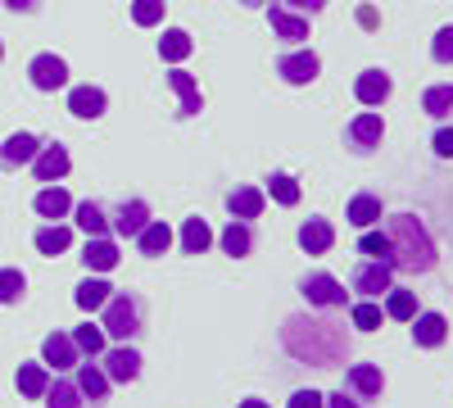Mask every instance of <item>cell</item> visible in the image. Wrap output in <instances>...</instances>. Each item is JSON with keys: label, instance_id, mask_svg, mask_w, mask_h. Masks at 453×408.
Segmentation results:
<instances>
[{"label": "cell", "instance_id": "cell-37", "mask_svg": "<svg viewBox=\"0 0 453 408\" xmlns=\"http://www.w3.org/2000/svg\"><path fill=\"white\" fill-rule=\"evenodd\" d=\"M422 109H426L431 119H449V114H453V82L426 87V96H422Z\"/></svg>", "mask_w": 453, "mask_h": 408}, {"label": "cell", "instance_id": "cell-34", "mask_svg": "<svg viewBox=\"0 0 453 408\" xmlns=\"http://www.w3.org/2000/svg\"><path fill=\"white\" fill-rule=\"evenodd\" d=\"M191 50H196V42H191V32H181V27H168V32L159 36V55H164L168 64H181Z\"/></svg>", "mask_w": 453, "mask_h": 408}, {"label": "cell", "instance_id": "cell-7", "mask_svg": "<svg viewBox=\"0 0 453 408\" xmlns=\"http://www.w3.org/2000/svg\"><path fill=\"white\" fill-rule=\"evenodd\" d=\"M68 168H73V159H68V150L59 141H42V150H36V159H32V177L36 181H46V187H55V181H64L68 177Z\"/></svg>", "mask_w": 453, "mask_h": 408}, {"label": "cell", "instance_id": "cell-9", "mask_svg": "<svg viewBox=\"0 0 453 408\" xmlns=\"http://www.w3.org/2000/svg\"><path fill=\"white\" fill-rule=\"evenodd\" d=\"M42 363L55 367V373H68V367L82 363V354H78V345H73L68 331H50V336L42 341Z\"/></svg>", "mask_w": 453, "mask_h": 408}, {"label": "cell", "instance_id": "cell-31", "mask_svg": "<svg viewBox=\"0 0 453 408\" xmlns=\"http://www.w3.org/2000/svg\"><path fill=\"white\" fill-rule=\"evenodd\" d=\"M381 300H386V304H381L386 318H395V322H412V318H418V295L403 290V286H390Z\"/></svg>", "mask_w": 453, "mask_h": 408}, {"label": "cell", "instance_id": "cell-25", "mask_svg": "<svg viewBox=\"0 0 453 408\" xmlns=\"http://www.w3.org/2000/svg\"><path fill=\"white\" fill-rule=\"evenodd\" d=\"M168 245H173V227H168L164 218H150L145 232L136 236V250H141L145 258H159V254H168Z\"/></svg>", "mask_w": 453, "mask_h": 408}, {"label": "cell", "instance_id": "cell-32", "mask_svg": "<svg viewBox=\"0 0 453 408\" xmlns=\"http://www.w3.org/2000/svg\"><path fill=\"white\" fill-rule=\"evenodd\" d=\"M109 295H113V286H109L104 277H91V273H87V281L78 286V309H82V313H100Z\"/></svg>", "mask_w": 453, "mask_h": 408}, {"label": "cell", "instance_id": "cell-50", "mask_svg": "<svg viewBox=\"0 0 453 408\" xmlns=\"http://www.w3.org/2000/svg\"><path fill=\"white\" fill-rule=\"evenodd\" d=\"M241 5H258V0H241Z\"/></svg>", "mask_w": 453, "mask_h": 408}, {"label": "cell", "instance_id": "cell-30", "mask_svg": "<svg viewBox=\"0 0 453 408\" xmlns=\"http://www.w3.org/2000/svg\"><path fill=\"white\" fill-rule=\"evenodd\" d=\"M73 218H78V227L87 236H109V213L100 200H82V204H73Z\"/></svg>", "mask_w": 453, "mask_h": 408}, {"label": "cell", "instance_id": "cell-24", "mask_svg": "<svg viewBox=\"0 0 453 408\" xmlns=\"http://www.w3.org/2000/svg\"><path fill=\"white\" fill-rule=\"evenodd\" d=\"M19 395L23 399H46V390H50V367L46 363H19Z\"/></svg>", "mask_w": 453, "mask_h": 408}, {"label": "cell", "instance_id": "cell-38", "mask_svg": "<svg viewBox=\"0 0 453 408\" xmlns=\"http://www.w3.org/2000/svg\"><path fill=\"white\" fill-rule=\"evenodd\" d=\"M263 196H273L277 204L295 209V204H299V181H295L290 173H273V177H268V191H263Z\"/></svg>", "mask_w": 453, "mask_h": 408}, {"label": "cell", "instance_id": "cell-43", "mask_svg": "<svg viewBox=\"0 0 453 408\" xmlns=\"http://www.w3.org/2000/svg\"><path fill=\"white\" fill-rule=\"evenodd\" d=\"M431 55H435V64H453V27H440V32H435Z\"/></svg>", "mask_w": 453, "mask_h": 408}, {"label": "cell", "instance_id": "cell-29", "mask_svg": "<svg viewBox=\"0 0 453 408\" xmlns=\"http://www.w3.org/2000/svg\"><path fill=\"white\" fill-rule=\"evenodd\" d=\"M273 32L281 36V42H304V36H309V19L304 14H290L286 5H281V0H277V5H273Z\"/></svg>", "mask_w": 453, "mask_h": 408}, {"label": "cell", "instance_id": "cell-4", "mask_svg": "<svg viewBox=\"0 0 453 408\" xmlns=\"http://www.w3.org/2000/svg\"><path fill=\"white\" fill-rule=\"evenodd\" d=\"M299 295H304L313 309H345V304H349L345 281L331 277V273H309L304 281H299Z\"/></svg>", "mask_w": 453, "mask_h": 408}, {"label": "cell", "instance_id": "cell-3", "mask_svg": "<svg viewBox=\"0 0 453 408\" xmlns=\"http://www.w3.org/2000/svg\"><path fill=\"white\" fill-rule=\"evenodd\" d=\"M100 331H104V336H113L119 345L136 341L141 331H145V300H141L136 290H113L109 300H104V309H100Z\"/></svg>", "mask_w": 453, "mask_h": 408}, {"label": "cell", "instance_id": "cell-16", "mask_svg": "<svg viewBox=\"0 0 453 408\" xmlns=\"http://www.w3.org/2000/svg\"><path fill=\"white\" fill-rule=\"evenodd\" d=\"M119 245H113L109 236H87V245H82V264H87V273H113L119 268Z\"/></svg>", "mask_w": 453, "mask_h": 408}, {"label": "cell", "instance_id": "cell-13", "mask_svg": "<svg viewBox=\"0 0 453 408\" xmlns=\"http://www.w3.org/2000/svg\"><path fill=\"white\" fill-rule=\"evenodd\" d=\"M390 91H395V82H390V73H381V68L358 73V82H354V96H358V104H367V109H381V104L390 100Z\"/></svg>", "mask_w": 453, "mask_h": 408}, {"label": "cell", "instance_id": "cell-1", "mask_svg": "<svg viewBox=\"0 0 453 408\" xmlns=\"http://www.w3.org/2000/svg\"><path fill=\"white\" fill-rule=\"evenodd\" d=\"M281 350L299 363L313 367H335L349 354V331L331 322V318H309V313H290L281 322Z\"/></svg>", "mask_w": 453, "mask_h": 408}, {"label": "cell", "instance_id": "cell-28", "mask_svg": "<svg viewBox=\"0 0 453 408\" xmlns=\"http://www.w3.org/2000/svg\"><path fill=\"white\" fill-rule=\"evenodd\" d=\"M263 204H268V196H263L258 187H236L232 196H226V209H232V218H241V222H254L263 213Z\"/></svg>", "mask_w": 453, "mask_h": 408}, {"label": "cell", "instance_id": "cell-44", "mask_svg": "<svg viewBox=\"0 0 453 408\" xmlns=\"http://www.w3.org/2000/svg\"><path fill=\"white\" fill-rule=\"evenodd\" d=\"M322 404H326V395H322V390H295L286 408H322Z\"/></svg>", "mask_w": 453, "mask_h": 408}, {"label": "cell", "instance_id": "cell-22", "mask_svg": "<svg viewBox=\"0 0 453 408\" xmlns=\"http://www.w3.org/2000/svg\"><path fill=\"white\" fill-rule=\"evenodd\" d=\"M109 109V96L100 87H73L68 91V114L73 119H100Z\"/></svg>", "mask_w": 453, "mask_h": 408}, {"label": "cell", "instance_id": "cell-40", "mask_svg": "<svg viewBox=\"0 0 453 408\" xmlns=\"http://www.w3.org/2000/svg\"><path fill=\"white\" fill-rule=\"evenodd\" d=\"M87 399H82V390H78V381H50V390H46V408H82Z\"/></svg>", "mask_w": 453, "mask_h": 408}, {"label": "cell", "instance_id": "cell-10", "mask_svg": "<svg viewBox=\"0 0 453 408\" xmlns=\"http://www.w3.org/2000/svg\"><path fill=\"white\" fill-rule=\"evenodd\" d=\"M277 73H281L290 87H309L318 73H322V59L313 50H295V55H281L277 59Z\"/></svg>", "mask_w": 453, "mask_h": 408}, {"label": "cell", "instance_id": "cell-2", "mask_svg": "<svg viewBox=\"0 0 453 408\" xmlns=\"http://www.w3.org/2000/svg\"><path fill=\"white\" fill-rule=\"evenodd\" d=\"M386 236H390V245H395V264H390L395 273L422 277V273H431V268L440 264V250H435L426 222H422L418 213H395V218H386Z\"/></svg>", "mask_w": 453, "mask_h": 408}, {"label": "cell", "instance_id": "cell-42", "mask_svg": "<svg viewBox=\"0 0 453 408\" xmlns=\"http://www.w3.org/2000/svg\"><path fill=\"white\" fill-rule=\"evenodd\" d=\"M132 23H136V27L164 23V0H132Z\"/></svg>", "mask_w": 453, "mask_h": 408}, {"label": "cell", "instance_id": "cell-21", "mask_svg": "<svg viewBox=\"0 0 453 408\" xmlns=\"http://www.w3.org/2000/svg\"><path fill=\"white\" fill-rule=\"evenodd\" d=\"M78 390H82V399H91V408H104V399H109V377L100 373V363H78Z\"/></svg>", "mask_w": 453, "mask_h": 408}, {"label": "cell", "instance_id": "cell-41", "mask_svg": "<svg viewBox=\"0 0 453 408\" xmlns=\"http://www.w3.org/2000/svg\"><path fill=\"white\" fill-rule=\"evenodd\" d=\"M27 295V277L19 268H0V304H23Z\"/></svg>", "mask_w": 453, "mask_h": 408}, {"label": "cell", "instance_id": "cell-39", "mask_svg": "<svg viewBox=\"0 0 453 408\" xmlns=\"http://www.w3.org/2000/svg\"><path fill=\"white\" fill-rule=\"evenodd\" d=\"M349 322H354L358 331H381V322H386V309L376 304V300H358V304L349 309Z\"/></svg>", "mask_w": 453, "mask_h": 408}, {"label": "cell", "instance_id": "cell-8", "mask_svg": "<svg viewBox=\"0 0 453 408\" xmlns=\"http://www.w3.org/2000/svg\"><path fill=\"white\" fill-rule=\"evenodd\" d=\"M27 78H32L36 91H64L68 87V64L59 55H36L27 64Z\"/></svg>", "mask_w": 453, "mask_h": 408}, {"label": "cell", "instance_id": "cell-18", "mask_svg": "<svg viewBox=\"0 0 453 408\" xmlns=\"http://www.w3.org/2000/svg\"><path fill=\"white\" fill-rule=\"evenodd\" d=\"M381 218H386V209H381V196H372V191H358V196L349 200V209H345V222H349V227H358V232L376 227Z\"/></svg>", "mask_w": 453, "mask_h": 408}, {"label": "cell", "instance_id": "cell-17", "mask_svg": "<svg viewBox=\"0 0 453 408\" xmlns=\"http://www.w3.org/2000/svg\"><path fill=\"white\" fill-rule=\"evenodd\" d=\"M36 150H42V136L32 132H14L5 136V145H0V168H19V164H32Z\"/></svg>", "mask_w": 453, "mask_h": 408}, {"label": "cell", "instance_id": "cell-36", "mask_svg": "<svg viewBox=\"0 0 453 408\" xmlns=\"http://www.w3.org/2000/svg\"><path fill=\"white\" fill-rule=\"evenodd\" d=\"M68 336H73V345H78V354H82V358H100V354H104V341H109L104 331H100V327H91V322H87V327H78V331H68Z\"/></svg>", "mask_w": 453, "mask_h": 408}, {"label": "cell", "instance_id": "cell-19", "mask_svg": "<svg viewBox=\"0 0 453 408\" xmlns=\"http://www.w3.org/2000/svg\"><path fill=\"white\" fill-rule=\"evenodd\" d=\"M335 245V227L326 218H304L299 222V250L304 254H326Z\"/></svg>", "mask_w": 453, "mask_h": 408}, {"label": "cell", "instance_id": "cell-5", "mask_svg": "<svg viewBox=\"0 0 453 408\" xmlns=\"http://www.w3.org/2000/svg\"><path fill=\"white\" fill-rule=\"evenodd\" d=\"M390 286H395V268H390V264H376V258L358 264L354 277H349V290L358 295V300H381Z\"/></svg>", "mask_w": 453, "mask_h": 408}, {"label": "cell", "instance_id": "cell-23", "mask_svg": "<svg viewBox=\"0 0 453 408\" xmlns=\"http://www.w3.org/2000/svg\"><path fill=\"white\" fill-rule=\"evenodd\" d=\"M168 82H173V91H177V100H181V109H177V114H181V119H196L200 109H204L196 78H191V73H186V68H173V73H168Z\"/></svg>", "mask_w": 453, "mask_h": 408}, {"label": "cell", "instance_id": "cell-51", "mask_svg": "<svg viewBox=\"0 0 453 408\" xmlns=\"http://www.w3.org/2000/svg\"><path fill=\"white\" fill-rule=\"evenodd\" d=\"M0 59H5V42H0Z\"/></svg>", "mask_w": 453, "mask_h": 408}, {"label": "cell", "instance_id": "cell-35", "mask_svg": "<svg viewBox=\"0 0 453 408\" xmlns=\"http://www.w3.org/2000/svg\"><path fill=\"white\" fill-rule=\"evenodd\" d=\"M358 250H363L367 258H376V264H395V245H390V236H386L381 227H367V232L358 236Z\"/></svg>", "mask_w": 453, "mask_h": 408}, {"label": "cell", "instance_id": "cell-48", "mask_svg": "<svg viewBox=\"0 0 453 408\" xmlns=\"http://www.w3.org/2000/svg\"><path fill=\"white\" fill-rule=\"evenodd\" d=\"M36 5H42V0H5V10H10V14H32Z\"/></svg>", "mask_w": 453, "mask_h": 408}, {"label": "cell", "instance_id": "cell-14", "mask_svg": "<svg viewBox=\"0 0 453 408\" xmlns=\"http://www.w3.org/2000/svg\"><path fill=\"white\" fill-rule=\"evenodd\" d=\"M412 341H418V350H440L449 341V318L435 313V309L418 313V318H412Z\"/></svg>", "mask_w": 453, "mask_h": 408}, {"label": "cell", "instance_id": "cell-33", "mask_svg": "<svg viewBox=\"0 0 453 408\" xmlns=\"http://www.w3.org/2000/svg\"><path fill=\"white\" fill-rule=\"evenodd\" d=\"M213 245V227H209V222L204 218H186L181 222V250L186 254H204Z\"/></svg>", "mask_w": 453, "mask_h": 408}, {"label": "cell", "instance_id": "cell-11", "mask_svg": "<svg viewBox=\"0 0 453 408\" xmlns=\"http://www.w3.org/2000/svg\"><path fill=\"white\" fill-rule=\"evenodd\" d=\"M345 390L354 399H381V390H386L381 367H376V363H354L349 373H345Z\"/></svg>", "mask_w": 453, "mask_h": 408}, {"label": "cell", "instance_id": "cell-45", "mask_svg": "<svg viewBox=\"0 0 453 408\" xmlns=\"http://www.w3.org/2000/svg\"><path fill=\"white\" fill-rule=\"evenodd\" d=\"M431 150H435L440 159H453V127H440V132L431 136Z\"/></svg>", "mask_w": 453, "mask_h": 408}, {"label": "cell", "instance_id": "cell-46", "mask_svg": "<svg viewBox=\"0 0 453 408\" xmlns=\"http://www.w3.org/2000/svg\"><path fill=\"white\" fill-rule=\"evenodd\" d=\"M281 5L299 10V14H304V19H313V14H322V10H326V0H281Z\"/></svg>", "mask_w": 453, "mask_h": 408}, {"label": "cell", "instance_id": "cell-47", "mask_svg": "<svg viewBox=\"0 0 453 408\" xmlns=\"http://www.w3.org/2000/svg\"><path fill=\"white\" fill-rule=\"evenodd\" d=\"M322 408H363L354 395H345V390H335V395H326V404Z\"/></svg>", "mask_w": 453, "mask_h": 408}, {"label": "cell", "instance_id": "cell-26", "mask_svg": "<svg viewBox=\"0 0 453 408\" xmlns=\"http://www.w3.org/2000/svg\"><path fill=\"white\" fill-rule=\"evenodd\" d=\"M32 245L42 250L46 258H59V254H68V250H73V232L64 227V222H46V227H36Z\"/></svg>", "mask_w": 453, "mask_h": 408}, {"label": "cell", "instance_id": "cell-49", "mask_svg": "<svg viewBox=\"0 0 453 408\" xmlns=\"http://www.w3.org/2000/svg\"><path fill=\"white\" fill-rule=\"evenodd\" d=\"M236 408H273V404H268V399H241Z\"/></svg>", "mask_w": 453, "mask_h": 408}, {"label": "cell", "instance_id": "cell-20", "mask_svg": "<svg viewBox=\"0 0 453 408\" xmlns=\"http://www.w3.org/2000/svg\"><path fill=\"white\" fill-rule=\"evenodd\" d=\"M218 245H222V254H232V258H250V254H254V222L232 218V222L222 227Z\"/></svg>", "mask_w": 453, "mask_h": 408}, {"label": "cell", "instance_id": "cell-6", "mask_svg": "<svg viewBox=\"0 0 453 408\" xmlns=\"http://www.w3.org/2000/svg\"><path fill=\"white\" fill-rule=\"evenodd\" d=\"M100 373L109 377V386H132L141 377V354L132 345H113L100 354Z\"/></svg>", "mask_w": 453, "mask_h": 408}, {"label": "cell", "instance_id": "cell-12", "mask_svg": "<svg viewBox=\"0 0 453 408\" xmlns=\"http://www.w3.org/2000/svg\"><path fill=\"white\" fill-rule=\"evenodd\" d=\"M345 136H349V150L354 155H372L376 145H381V136H386V123H381V114H358Z\"/></svg>", "mask_w": 453, "mask_h": 408}, {"label": "cell", "instance_id": "cell-15", "mask_svg": "<svg viewBox=\"0 0 453 408\" xmlns=\"http://www.w3.org/2000/svg\"><path fill=\"white\" fill-rule=\"evenodd\" d=\"M145 222H150V204H145V200H123V204H119V213H113V222H109V227L119 232L123 241H136V236L145 232Z\"/></svg>", "mask_w": 453, "mask_h": 408}, {"label": "cell", "instance_id": "cell-27", "mask_svg": "<svg viewBox=\"0 0 453 408\" xmlns=\"http://www.w3.org/2000/svg\"><path fill=\"white\" fill-rule=\"evenodd\" d=\"M32 209L36 213H42V218H68L73 213V196L59 187V181H55V187H42V191H36V200H32Z\"/></svg>", "mask_w": 453, "mask_h": 408}]
</instances>
